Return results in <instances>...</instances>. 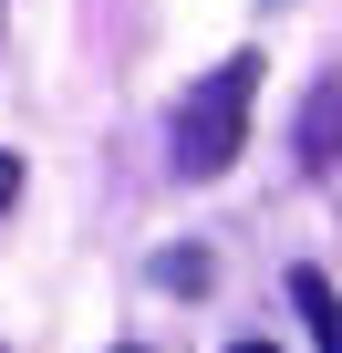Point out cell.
I'll use <instances>...</instances> for the list:
<instances>
[{
	"mask_svg": "<svg viewBox=\"0 0 342 353\" xmlns=\"http://www.w3.org/2000/svg\"><path fill=\"white\" fill-rule=\"evenodd\" d=\"M249 104H259V52H228L177 104V176H228L239 145H249Z\"/></svg>",
	"mask_w": 342,
	"mask_h": 353,
	"instance_id": "obj_1",
	"label": "cell"
},
{
	"mask_svg": "<svg viewBox=\"0 0 342 353\" xmlns=\"http://www.w3.org/2000/svg\"><path fill=\"white\" fill-rule=\"evenodd\" d=\"M156 281H166V291H208V281H218V260H208V250H166V260H156Z\"/></svg>",
	"mask_w": 342,
	"mask_h": 353,
	"instance_id": "obj_4",
	"label": "cell"
},
{
	"mask_svg": "<svg viewBox=\"0 0 342 353\" xmlns=\"http://www.w3.org/2000/svg\"><path fill=\"white\" fill-rule=\"evenodd\" d=\"M332 156H342V73H321L301 104V166H332Z\"/></svg>",
	"mask_w": 342,
	"mask_h": 353,
	"instance_id": "obj_2",
	"label": "cell"
},
{
	"mask_svg": "<svg viewBox=\"0 0 342 353\" xmlns=\"http://www.w3.org/2000/svg\"><path fill=\"white\" fill-rule=\"evenodd\" d=\"M125 353H135V343H125Z\"/></svg>",
	"mask_w": 342,
	"mask_h": 353,
	"instance_id": "obj_7",
	"label": "cell"
},
{
	"mask_svg": "<svg viewBox=\"0 0 342 353\" xmlns=\"http://www.w3.org/2000/svg\"><path fill=\"white\" fill-rule=\"evenodd\" d=\"M11 198H21V156L0 145V219H11Z\"/></svg>",
	"mask_w": 342,
	"mask_h": 353,
	"instance_id": "obj_5",
	"label": "cell"
},
{
	"mask_svg": "<svg viewBox=\"0 0 342 353\" xmlns=\"http://www.w3.org/2000/svg\"><path fill=\"white\" fill-rule=\"evenodd\" d=\"M228 353H280V343H228Z\"/></svg>",
	"mask_w": 342,
	"mask_h": 353,
	"instance_id": "obj_6",
	"label": "cell"
},
{
	"mask_svg": "<svg viewBox=\"0 0 342 353\" xmlns=\"http://www.w3.org/2000/svg\"><path fill=\"white\" fill-rule=\"evenodd\" d=\"M290 312L311 322V343H321V353H342V291H332L321 270H290Z\"/></svg>",
	"mask_w": 342,
	"mask_h": 353,
	"instance_id": "obj_3",
	"label": "cell"
}]
</instances>
